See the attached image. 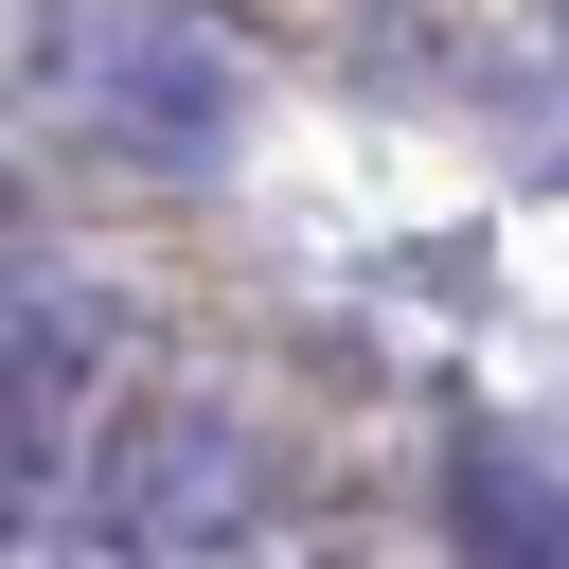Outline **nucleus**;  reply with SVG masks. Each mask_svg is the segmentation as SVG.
Segmentation results:
<instances>
[{
	"instance_id": "1",
	"label": "nucleus",
	"mask_w": 569,
	"mask_h": 569,
	"mask_svg": "<svg viewBox=\"0 0 569 569\" xmlns=\"http://www.w3.org/2000/svg\"><path fill=\"white\" fill-rule=\"evenodd\" d=\"M36 124L107 178H213L249 124V53L213 0H36Z\"/></svg>"
},
{
	"instance_id": "2",
	"label": "nucleus",
	"mask_w": 569,
	"mask_h": 569,
	"mask_svg": "<svg viewBox=\"0 0 569 569\" xmlns=\"http://www.w3.org/2000/svg\"><path fill=\"white\" fill-rule=\"evenodd\" d=\"M249 516H267V445L231 427V391H160L89 462V551L107 569H231Z\"/></svg>"
},
{
	"instance_id": "3",
	"label": "nucleus",
	"mask_w": 569,
	"mask_h": 569,
	"mask_svg": "<svg viewBox=\"0 0 569 569\" xmlns=\"http://www.w3.org/2000/svg\"><path fill=\"white\" fill-rule=\"evenodd\" d=\"M71 356H107V284L71 302V249L18 231V516L71 498Z\"/></svg>"
},
{
	"instance_id": "4",
	"label": "nucleus",
	"mask_w": 569,
	"mask_h": 569,
	"mask_svg": "<svg viewBox=\"0 0 569 569\" xmlns=\"http://www.w3.org/2000/svg\"><path fill=\"white\" fill-rule=\"evenodd\" d=\"M445 533H462V569H569V462L516 445L498 409H462L445 427Z\"/></svg>"
}]
</instances>
